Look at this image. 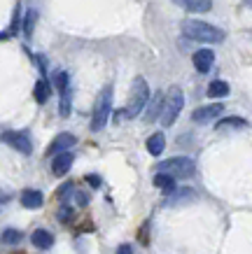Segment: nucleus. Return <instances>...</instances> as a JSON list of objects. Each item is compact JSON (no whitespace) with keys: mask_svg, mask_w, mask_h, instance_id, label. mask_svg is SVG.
<instances>
[{"mask_svg":"<svg viewBox=\"0 0 252 254\" xmlns=\"http://www.w3.org/2000/svg\"><path fill=\"white\" fill-rule=\"evenodd\" d=\"M68 72H59V75H56V77H54V84H56V89H59V91H61V89H66V86H68Z\"/></svg>","mask_w":252,"mask_h":254,"instance_id":"25","label":"nucleus"},{"mask_svg":"<svg viewBox=\"0 0 252 254\" xmlns=\"http://www.w3.org/2000/svg\"><path fill=\"white\" fill-rule=\"evenodd\" d=\"M19 31H21V5L16 2V7H14V19H12V28H9V35L12 38H16L19 35Z\"/></svg>","mask_w":252,"mask_h":254,"instance_id":"22","label":"nucleus"},{"mask_svg":"<svg viewBox=\"0 0 252 254\" xmlns=\"http://www.w3.org/2000/svg\"><path fill=\"white\" fill-rule=\"evenodd\" d=\"M61 117H68L70 115V86L61 89Z\"/></svg>","mask_w":252,"mask_h":254,"instance_id":"23","label":"nucleus"},{"mask_svg":"<svg viewBox=\"0 0 252 254\" xmlns=\"http://www.w3.org/2000/svg\"><path fill=\"white\" fill-rule=\"evenodd\" d=\"M245 126H248V122L241 119V117H222L220 122H217V131H229V128L241 131V128H245Z\"/></svg>","mask_w":252,"mask_h":254,"instance_id":"19","label":"nucleus"},{"mask_svg":"<svg viewBox=\"0 0 252 254\" xmlns=\"http://www.w3.org/2000/svg\"><path fill=\"white\" fill-rule=\"evenodd\" d=\"M31 243L33 247H38V250H52L54 247V236L45 229H35L31 236Z\"/></svg>","mask_w":252,"mask_h":254,"instance_id":"14","label":"nucleus"},{"mask_svg":"<svg viewBox=\"0 0 252 254\" xmlns=\"http://www.w3.org/2000/svg\"><path fill=\"white\" fill-rule=\"evenodd\" d=\"M161 105H164V93H157L152 100H147V103H145V108H147L145 122H147V124H152V122H157V119H159Z\"/></svg>","mask_w":252,"mask_h":254,"instance_id":"13","label":"nucleus"},{"mask_svg":"<svg viewBox=\"0 0 252 254\" xmlns=\"http://www.w3.org/2000/svg\"><path fill=\"white\" fill-rule=\"evenodd\" d=\"M184 108V96L180 91V86H170L168 93H164V105H161V124L164 126H173L177 119V115L182 112Z\"/></svg>","mask_w":252,"mask_h":254,"instance_id":"2","label":"nucleus"},{"mask_svg":"<svg viewBox=\"0 0 252 254\" xmlns=\"http://www.w3.org/2000/svg\"><path fill=\"white\" fill-rule=\"evenodd\" d=\"M42 203H45V196L38 191V189H23L21 191V205L28 210H38L42 208Z\"/></svg>","mask_w":252,"mask_h":254,"instance_id":"12","label":"nucleus"},{"mask_svg":"<svg viewBox=\"0 0 252 254\" xmlns=\"http://www.w3.org/2000/svg\"><path fill=\"white\" fill-rule=\"evenodd\" d=\"M59 222H63V224H68V222H73V217H75V210H73V205H63L61 210H59Z\"/></svg>","mask_w":252,"mask_h":254,"instance_id":"24","label":"nucleus"},{"mask_svg":"<svg viewBox=\"0 0 252 254\" xmlns=\"http://www.w3.org/2000/svg\"><path fill=\"white\" fill-rule=\"evenodd\" d=\"M131 250H133L131 245H119V247H117V252H119V254H126V252L131 254Z\"/></svg>","mask_w":252,"mask_h":254,"instance_id":"28","label":"nucleus"},{"mask_svg":"<svg viewBox=\"0 0 252 254\" xmlns=\"http://www.w3.org/2000/svg\"><path fill=\"white\" fill-rule=\"evenodd\" d=\"M73 159H75V156H73V152H68V149L56 152V156H54V161H52V173L56 177H63L73 168Z\"/></svg>","mask_w":252,"mask_h":254,"instance_id":"8","label":"nucleus"},{"mask_svg":"<svg viewBox=\"0 0 252 254\" xmlns=\"http://www.w3.org/2000/svg\"><path fill=\"white\" fill-rule=\"evenodd\" d=\"M210 98H227L229 96V84L224 82V79H213L210 84H208V93Z\"/></svg>","mask_w":252,"mask_h":254,"instance_id":"17","label":"nucleus"},{"mask_svg":"<svg viewBox=\"0 0 252 254\" xmlns=\"http://www.w3.org/2000/svg\"><path fill=\"white\" fill-rule=\"evenodd\" d=\"M173 5L182 7L184 12H194V14H203L213 9V0H173Z\"/></svg>","mask_w":252,"mask_h":254,"instance_id":"9","label":"nucleus"},{"mask_svg":"<svg viewBox=\"0 0 252 254\" xmlns=\"http://www.w3.org/2000/svg\"><path fill=\"white\" fill-rule=\"evenodd\" d=\"M2 40H9V33H0V42H2Z\"/></svg>","mask_w":252,"mask_h":254,"instance_id":"30","label":"nucleus"},{"mask_svg":"<svg viewBox=\"0 0 252 254\" xmlns=\"http://www.w3.org/2000/svg\"><path fill=\"white\" fill-rule=\"evenodd\" d=\"M35 19H38L35 9H28V12H26V16H23V35H26V38H31V35H33V28H35Z\"/></svg>","mask_w":252,"mask_h":254,"instance_id":"21","label":"nucleus"},{"mask_svg":"<svg viewBox=\"0 0 252 254\" xmlns=\"http://www.w3.org/2000/svg\"><path fill=\"white\" fill-rule=\"evenodd\" d=\"M191 61H194V68L199 70V72H203V75H206L208 70L213 68L215 54L210 52V49H199V52H194V56H191Z\"/></svg>","mask_w":252,"mask_h":254,"instance_id":"10","label":"nucleus"},{"mask_svg":"<svg viewBox=\"0 0 252 254\" xmlns=\"http://www.w3.org/2000/svg\"><path fill=\"white\" fill-rule=\"evenodd\" d=\"M157 168H159L161 173H168V175H173V177H180V180H187V177H191L194 173H196L194 161L187 159V156H170V159H166V161H161Z\"/></svg>","mask_w":252,"mask_h":254,"instance_id":"5","label":"nucleus"},{"mask_svg":"<svg viewBox=\"0 0 252 254\" xmlns=\"http://www.w3.org/2000/svg\"><path fill=\"white\" fill-rule=\"evenodd\" d=\"M77 203H80V205H84V203H86V196H84V193H77Z\"/></svg>","mask_w":252,"mask_h":254,"instance_id":"29","label":"nucleus"},{"mask_svg":"<svg viewBox=\"0 0 252 254\" xmlns=\"http://www.w3.org/2000/svg\"><path fill=\"white\" fill-rule=\"evenodd\" d=\"M49 93H52V86L47 84V79H38L35 86H33V98H35V103L45 105L47 100H49Z\"/></svg>","mask_w":252,"mask_h":254,"instance_id":"16","label":"nucleus"},{"mask_svg":"<svg viewBox=\"0 0 252 254\" xmlns=\"http://www.w3.org/2000/svg\"><path fill=\"white\" fill-rule=\"evenodd\" d=\"M184 38L194 40V42H206V45H222L224 42V31L206 21H196V19H187L182 23Z\"/></svg>","mask_w":252,"mask_h":254,"instance_id":"1","label":"nucleus"},{"mask_svg":"<svg viewBox=\"0 0 252 254\" xmlns=\"http://www.w3.org/2000/svg\"><path fill=\"white\" fill-rule=\"evenodd\" d=\"M147 149H150V154L152 156H159L164 149H166V135L164 133H154L147 138Z\"/></svg>","mask_w":252,"mask_h":254,"instance_id":"18","label":"nucleus"},{"mask_svg":"<svg viewBox=\"0 0 252 254\" xmlns=\"http://www.w3.org/2000/svg\"><path fill=\"white\" fill-rule=\"evenodd\" d=\"M154 187H157L159 191H164V193H170L173 189H175V177L159 170V173L154 175Z\"/></svg>","mask_w":252,"mask_h":254,"instance_id":"15","label":"nucleus"},{"mask_svg":"<svg viewBox=\"0 0 252 254\" xmlns=\"http://www.w3.org/2000/svg\"><path fill=\"white\" fill-rule=\"evenodd\" d=\"M0 140H2L5 145L19 149L21 154H31V152H33L31 138H28V133H23V131H5L2 135H0Z\"/></svg>","mask_w":252,"mask_h":254,"instance_id":"6","label":"nucleus"},{"mask_svg":"<svg viewBox=\"0 0 252 254\" xmlns=\"http://www.w3.org/2000/svg\"><path fill=\"white\" fill-rule=\"evenodd\" d=\"M75 142H77V138L73 133H59L54 138V142L49 145V154H56V152H63V149H73Z\"/></svg>","mask_w":252,"mask_h":254,"instance_id":"11","label":"nucleus"},{"mask_svg":"<svg viewBox=\"0 0 252 254\" xmlns=\"http://www.w3.org/2000/svg\"><path fill=\"white\" fill-rule=\"evenodd\" d=\"M110 112H112V86H103L91 115V131H103V126L110 119Z\"/></svg>","mask_w":252,"mask_h":254,"instance_id":"4","label":"nucleus"},{"mask_svg":"<svg viewBox=\"0 0 252 254\" xmlns=\"http://www.w3.org/2000/svg\"><path fill=\"white\" fill-rule=\"evenodd\" d=\"M21 238H23L21 231H16V229H5L2 236H0V243H2V245H16V243H21Z\"/></svg>","mask_w":252,"mask_h":254,"instance_id":"20","label":"nucleus"},{"mask_svg":"<svg viewBox=\"0 0 252 254\" xmlns=\"http://www.w3.org/2000/svg\"><path fill=\"white\" fill-rule=\"evenodd\" d=\"M150 86H147V79L145 77H136L133 79V84H131V93H129V103H126V117L133 119L138 117L143 110H145V103L150 100Z\"/></svg>","mask_w":252,"mask_h":254,"instance_id":"3","label":"nucleus"},{"mask_svg":"<svg viewBox=\"0 0 252 254\" xmlns=\"http://www.w3.org/2000/svg\"><path fill=\"white\" fill-rule=\"evenodd\" d=\"M9 198H12V193H9V191H2V189H0V203H7Z\"/></svg>","mask_w":252,"mask_h":254,"instance_id":"27","label":"nucleus"},{"mask_svg":"<svg viewBox=\"0 0 252 254\" xmlns=\"http://www.w3.org/2000/svg\"><path fill=\"white\" fill-rule=\"evenodd\" d=\"M84 180H86V185H91V189H98L100 187V177L98 175H86Z\"/></svg>","mask_w":252,"mask_h":254,"instance_id":"26","label":"nucleus"},{"mask_svg":"<svg viewBox=\"0 0 252 254\" xmlns=\"http://www.w3.org/2000/svg\"><path fill=\"white\" fill-rule=\"evenodd\" d=\"M222 112H224V105H222V103L203 105V108H199V110H194V112H191V122L208 124V122H213V119H217V117H222Z\"/></svg>","mask_w":252,"mask_h":254,"instance_id":"7","label":"nucleus"}]
</instances>
